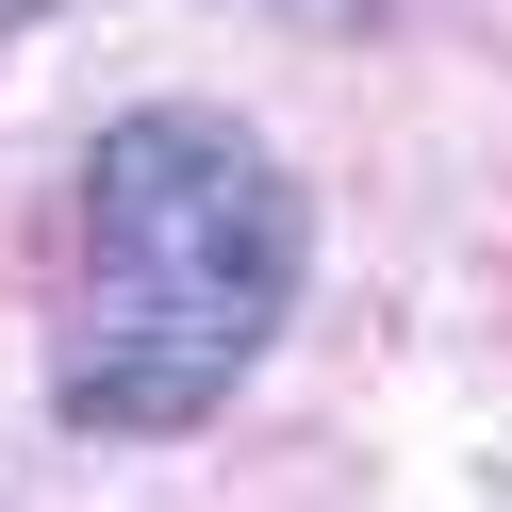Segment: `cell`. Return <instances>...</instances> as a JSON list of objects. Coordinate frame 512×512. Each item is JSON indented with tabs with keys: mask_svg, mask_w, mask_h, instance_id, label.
Returning <instances> with one entry per match:
<instances>
[{
	"mask_svg": "<svg viewBox=\"0 0 512 512\" xmlns=\"http://www.w3.org/2000/svg\"><path fill=\"white\" fill-rule=\"evenodd\" d=\"M314 281V199L248 116L215 100H133L83 149V248H67V347L50 413L100 446H182L248 397Z\"/></svg>",
	"mask_w": 512,
	"mask_h": 512,
	"instance_id": "1",
	"label": "cell"
},
{
	"mask_svg": "<svg viewBox=\"0 0 512 512\" xmlns=\"http://www.w3.org/2000/svg\"><path fill=\"white\" fill-rule=\"evenodd\" d=\"M281 17H298V34H364L380 0H281Z\"/></svg>",
	"mask_w": 512,
	"mask_h": 512,
	"instance_id": "2",
	"label": "cell"
},
{
	"mask_svg": "<svg viewBox=\"0 0 512 512\" xmlns=\"http://www.w3.org/2000/svg\"><path fill=\"white\" fill-rule=\"evenodd\" d=\"M34 17H67V0H0V34H34Z\"/></svg>",
	"mask_w": 512,
	"mask_h": 512,
	"instance_id": "3",
	"label": "cell"
}]
</instances>
